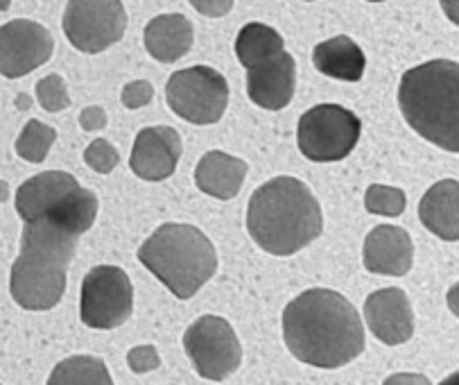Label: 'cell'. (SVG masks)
Instances as JSON below:
<instances>
[{
	"mask_svg": "<svg viewBox=\"0 0 459 385\" xmlns=\"http://www.w3.org/2000/svg\"><path fill=\"white\" fill-rule=\"evenodd\" d=\"M283 338L294 358L322 370L349 365L365 352L360 313L326 288H310L285 306Z\"/></svg>",
	"mask_w": 459,
	"mask_h": 385,
	"instance_id": "obj_1",
	"label": "cell"
},
{
	"mask_svg": "<svg viewBox=\"0 0 459 385\" xmlns=\"http://www.w3.org/2000/svg\"><path fill=\"white\" fill-rule=\"evenodd\" d=\"M247 229L261 249L290 257L319 238L324 229L322 206L301 179L274 177L249 197Z\"/></svg>",
	"mask_w": 459,
	"mask_h": 385,
	"instance_id": "obj_2",
	"label": "cell"
},
{
	"mask_svg": "<svg viewBox=\"0 0 459 385\" xmlns=\"http://www.w3.org/2000/svg\"><path fill=\"white\" fill-rule=\"evenodd\" d=\"M80 236L50 220H30L21 233V254L12 266L10 293L25 311H50L66 293V270Z\"/></svg>",
	"mask_w": 459,
	"mask_h": 385,
	"instance_id": "obj_3",
	"label": "cell"
},
{
	"mask_svg": "<svg viewBox=\"0 0 459 385\" xmlns=\"http://www.w3.org/2000/svg\"><path fill=\"white\" fill-rule=\"evenodd\" d=\"M398 107L407 125L446 153H459V64H419L401 77Z\"/></svg>",
	"mask_w": 459,
	"mask_h": 385,
	"instance_id": "obj_4",
	"label": "cell"
},
{
	"mask_svg": "<svg viewBox=\"0 0 459 385\" xmlns=\"http://www.w3.org/2000/svg\"><path fill=\"white\" fill-rule=\"evenodd\" d=\"M138 261L179 300H190L218 270V252L193 224L168 223L138 248Z\"/></svg>",
	"mask_w": 459,
	"mask_h": 385,
	"instance_id": "obj_5",
	"label": "cell"
},
{
	"mask_svg": "<svg viewBox=\"0 0 459 385\" xmlns=\"http://www.w3.org/2000/svg\"><path fill=\"white\" fill-rule=\"evenodd\" d=\"M16 214L23 223L50 220L82 236L98 218V196L93 190L82 188L71 172L48 171L19 186Z\"/></svg>",
	"mask_w": 459,
	"mask_h": 385,
	"instance_id": "obj_6",
	"label": "cell"
},
{
	"mask_svg": "<svg viewBox=\"0 0 459 385\" xmlns=\"http://www.w3.org/2000/svg\"><path fill=\"white\" fill-rule=\"evenodd\" d=\"M360 132L362 123L353 111L340 105H317L299 118V150L310 162H342L353 153Z\"/></svg>",
	"mask_w": 459,
	"mask_h": 385,
	"instance_id": "obj_7",
	"label": "cell"
},
{
	"mask_svg": "<svg viewBox=\"0 0 459 385\" xmlns=\"http://www.w3.org/2000/svg\"><path fill=\"white\" fill-rule=\"evenodd\" d=\"M166 101L179 118L193 125H213L229 105V84L211 66H190L168 80Z\"/></svg>",
	"mask_w": 459,
	"mask_h": 385,
	"instance_id": "obj_8",
	"label": "cell"
},
{
	"mask_svg": "<svg viewBox=\"0 0 459 385\" xmlns=\"http://www.w3.org/2000/svg\"><path fill=\"white\" fill-rule=\"evenodd\" d=\"M184 349L199 376L224 381L240 367L242 347L231 324L218 315H202L188 327Z\"/></svg>",
	"mask_w": 459,
	"mask_h": 385,
	"instance_id": "obj_9",
	"label": "cell"
},
{
	"mask_svg": "<svg viewBox=\"0 0 459 385\" xmlns=\"http://www.w3.org/2000/svg\"><path fill=\"white\" fill-rule=\"evenodd\" d=\"M134 285L127 272L116 266H98L82 281L80 315L91 328H116L132 318Z\"/></svg>",
	"mask_w": 459,
	"mask_h": 385,
	"instance_id": "obj_10",
	"label": "cell"
},
{
	"mask_svg": "<svg viewBox=\"0 0 459 385\" xmlns=\"http://www.w3.org/2000/svg\"><path fill=\"white\" fill-rule=\"evenodd\" d=\"M64 32L82 53H102L123 39L127 12L120 0H68Z\"/></svg>",
	"mask_w": 459,
	"mask_h": 385,
	"instance_id": "obj_11",
	"label": "cell"
},
{
	"mask_svg": "<svg viewBox=\"0 0 459 385\" xmlns=\"http://www.w3.org/2000/svg\"><path fill=\"white\" fill-rule=\"evenodd\" d=\"M53 34L34 21H10L0 28V75L16 80L53 57Z\"/></svg>",
	"mask_w": 459,
	"mask_h": 385,
	"instance_id": "obj_12",
	"label": "cell"
},
{
	"mask_svg": "<svg viewBox=\"0 0 459 385\" xmlns=\"http://www.w3.org/2000/svg\"><path fill=\"white\" fill-rule=\"evenodd\" d=\"M184 143L177 129L172 127H147L141 129L134 141L132 166L134 175L145 181H161L175 175L177 163L181 159Z\"/></svg>",
	"mask_w": 459,
	"mask_h": 385,
	"instance_id": "obj_13",
	"label": "cell"
},
{
	"mask_svg": "<svg viewBox=\"0 0 459 385\" xmlns=\"http://www.w3.org/2000/svg\"><path fill=\"white\" fill-rule=\"evenodd\" d=\"M365 319L380 343L396 347L414 333V311L401 288H383L367 297Z\"/></svg>",
	"mask_w": 459,
	"mask_h": 385,
	"instance_id": "obj_14",
	"label": "cell"
},
{
	"mask_svg": "<svg viewBox=\"0 0 459 385\" xmlns=\"http://www.w3.org/2000/svg\"><path fill=\"white\" fill-rule=\"evenodd\" d=\"M247 71V95L254 105L270 111L290 105L297 84V64L292 55L283 50Z\"/></svg>",
	"mask_w": 459,
	"mask_h": 385,
	"instance_id": "obj_15",
	"label": "cell"
},
{
	"mask_svg": "<svg viewBox=\"0 0 459 385\" xmlns=\"http://www.w3.org/2000/svg\"><path fill=\"white\" fill-rule=\"evenodd\" d=\"M414 245L405 229L394 224L374 227L365 238V267L374 275L403 276L412 270Z\"/></svg>",
	"mask_w": 459,
	"mask_h": 385,
	"instance_id": "obj_16",
	"label": "cell"
},
{
	"mask_svg": "<svg viewBox=\"0 0 459 385\" xmlns=\"http://www.w3.org/2000/svg\"><path fill=\"white\" fill-rule=\"evenodd\" d=\"M419 218L441 241H459V181L441 179L426 190Z\"/></svg>",
	"mask_w": 459,
	"mask_h": 385,
	"instance_id": "obj_17",
	"label": "cell"
},
{
	"mask_svg": "<svg viewBox=\"0 0 459 385\" xmlns=\"http://www.w3.org/2000/svg\"><path fill=\"white\" fill-rule=\"evenodd\" d=\"M195 41L193 23L184 14H161L152 19L143 32L147 53L157 62L172 64L190 53Z\"/></svg>",
	"mask_w": 459,
	"mask_h": 385,
	"instance_id": "obj_18",
	"label": "cell"
},
{
	"mask_svg": "<svg viewBox=\"0 0 459 385\" xmlns=\"http://www.w3.org/2000/svg\"><path fill=\"white\" fill-rule=\"evenodd\" d=\"M247 163L227 153H206L195 168V184L202 193L218 200H231L240 193Z\"/></svg>",
	"mask_w": 459,
	"mask_h": 385,
	"instance_id": "obj_19",
	"label": "cell"
},
{
	"mask_svg": "<svg viewBox=\"0 0 459 385\" xmlns=\"http://www.w3.org/2000/svg\"><path fill=\"white\" fill-rule=\"evenodd\" d=\"M313 64L319 73L333 80L360 82L365 75L367 57L353 39L342 34L315 46Z\"/></svg>",
	"mask_w": 459,
	"mask_h": 385,
	"instance_id": "obj_20",
	"label": "cell"
},
{
	"mask_svg": "<svg viewBox=\"0 0 459 385\" xmlns=\"http://www.w3.org/2000/svg\"><path fill=\"white\" fill-rule=\"evenodd\" d=\"M283 50V37L265 23H247L236 39V57L245 68L256 66Z\"/></svg>",
	"mask_w": 459,
	"mask_h": 385,
	"instance_id": "obj_21",
	"label": "cell"
},
{
	"mask_svg": "<svg viewBox=\"0 0 459 385\" xmlns=\"http://www.w3.org/2000/svg\"><path fill=\"white\" fill-rule=\"evenodd\" d=\"M48 385H114L105 361L95 356H73L53 370Z\"/></svg>",
	"mask_w": 459,
	"mask_h": 385,
	"instance_id": "obj_22",
	"label": "cell"
},
{
	"mask_svg": "<svg viewBox=\"0 0 459 385\" xmlns=\"http://www.w3.org/2000/svg\"><path fill=\"white\" fill-rule=\"evenodd\" d=\"M55 141H57V132L50 125L41 123V120H30L16 138L14 150L25 162L43 163Z\"/></svg>",
	"mask_w": 459,
	"mask_h": 385,
	"instance_id": "obj_23",
	"label": "cell"
},
{
	"mask_svg": "<svg viewBox=\"0 0 459 385\" xmlns=\"http://www.w3.org/2000/svg\"><path fill=\"white\" fill-rule=\"evenodd\" d=\"M407 197L405 190L396 186H380L371 184L365 193V209L376 215H387V218H398L405 211Z\"/></svg>",
	"mask_w": 459,
	"mask_h": 385,
	"instance_id": "obj_24",
	"label": "cell"
},
{
	"mask_svg": "<svg viewBox=\"0 0 459 385\" xmlns=\"http://www.w3.org/2000/svg\"><path fill=\"white\" fill-rule=\"evenodd\" d=\"M37 101L48 114H59V111L68 109L71 105V95H68L66 82L62 75H46L43 80L37 82Z\"/></svg>",
	"mask_w": 459,
	"mask_h": 385,
	"instance_id": "obj_25",
	"label": "cell"
},
{
	"mask_svg": "<svg viewBox=\"0 0 459 385\" xmlns=\"http://www.w3.org/2000/svg\"><path fill=\"white\" fill-rule=\"evenodd\" d=\"M84 162L86 166H91V171L100 172V175H109L120 163V154L107 138H95L84 150Z\"/></svg>",
	"mask_w": 459,
	"mask_h": 385,
	"instance_id": "obj_26",
	"label": "cell"
},
{
	"mask_svg": "<svg viewBox=\"0 0 459 385\" xmlns=\"http://www.w3.org/2000/svg\"><path fill=\"white\" fill-rule=\"evenodd\" d=\"M152 98H154V89L147 80H136L129 82L127 86L123 89V95H120V101L127 109H141V107L150 105Z\"/></svg>",
	"mask_w": 459,
	"mask_h": 385,
	"instance_id": "obj_27",
	"label": "cell"
},
{
	"mask_svg": "<svg viewBox=\"0 0 459 385\" xmlns=\"http://www.w3.org/2000/svg\"><path fill=\"white\" fill-rule=\"evenodd\" d=\"M127 363L136 374H145V372L157 370V367L161 365V358H159L157 347L141 345V347H134L132 352L127 354Z\"/></svg>",
	"mask_w": 459,
	"mask_h": 385,
	"instance_id": "obj_28",
	"label": "cell"
},
{
	"mask_svg": "<svg viewBox=\"0 0 459 385\" xmlns=\"http://www.w3.org/2000/svg\"><path fill=\"white\" fill-rule=\"evenodd\" d=\"M190 5L204 16H211V19H220V16L229 14L236 0H188Z\"/></svg>",
	"mask_w": 459,
	"mask_h": 385,
	"instance_id": "obj_29",
	"label": "cell"
},
{
	"mask_svg": "<svg viewBox=\"0 0 459 385\" xmlns=\"http://www.w3.org/2000/svg\"><path fill=\"white\" fill-rule=\"evenodd\" d=\"M80 125L86 132H100L107 127V114L102 107H86L80 114Z\"/></svg>",
	"mask_w": 459,
	"mask_h": 385,
	"instance_id": "obj_30",
	"label": "cell"
},
{
	"mask_svg": "<svg viewBox=\"0 0 459 385\" xmlns=\"http://www.w3.org/2000/svg\"><path fill=\"white\" fill-rule=\"evenodd\" d=\"M383 385H432L430 379L417 372H401V374H392L385 379Z\"/></svg>",
	"mask_w": 459,
	"mask_h": 385,
	"instance_id": "obj_31",
	"label": "cell"
},
{
	"mask_svg": "<svg viewBox=\"0 0 459 385\" xmlns=\"http://www.w3.org/2000/svg\"><path fill=\"white\" fill-rule=\"evenodd\" d=\"M444 14L453 21L455 25H459V0H439Z\"/></svg>",
	"mask_w": 459,
	"mask_h": 385,
	"instance_id": "obj_32",
	"label": "cell"
},
{
	"mask_svg": "<svg viewBox=\"0 0 459 385\" xmlns=\"http://www.w3.org/2000/svg\"><path fill=\"white\" fill-rule=\"evenodd\" d=\"M446 304H448L450 313L457 315L459 318V281L453 285V288H450L448 295H446Z\"/></svg>",
	"mask_w": 459,
	"mask_h": 385,
	"instance_id": "obj_33",
	"label": "cell"
},
{
	"mask_svg": "<svg viewBox=\"0 0 459 385\" xmlns=\"http://www.w3.org/2000/svg\"><path fill=\"white\" fill-rule=\"evenodd\" d=\"M10 197V186H7V181L0 179V205Z\"/></svg>",
	"mask_w": 459,
	"mask_h": 385,
	"instance_id": "obj_34",
	"label": "cell"
},
{
	"mask_svg": "<svg viewBox=\"0 0 459 385\" xmlns=\"http://www.w3.org/2000/svg\"><path fill=\"white\" fill-rule=\"evenodd\" d=\"M439 385H459V370L455 372V374H450V376H446L444 381H441Z\"/></svg>",
	"mask_w": 459,
	"mask_h": 385,
	"instance_id": "obj_35",
	"label": "cell"
},
{
	"mask_svg": "<svg viewBox=\"0 0 459 385\" xmlns=\"http://www.w3.org/2000/svg\"><path fill=\"white\" fill-rule=\"evenodd\" d=\"M10 7V0H0V12H5Z\"/></svg>",
	"mask_w": 459,
	"mask_h": 385,
	"instance_id": "obj_36",
	"label": "cell"
},
{
	"mask_svg": "<svg viewBox=\"0 0 459 385\" xmlns=\"http://www.w3.org/2000/svg\"><path fill=\"white\" fill-rule=\"evenodd\" d=\"M369 3H383V0H369Z\"/></svg>",
	"mask_w": 459,
	"mask_h": 385,
	"instance_id": "obj_37",
	"label": "cell"
},
{
	"mask_svg": "<svg viewBox=\"0 0 459 385\" xmlns=\"http://www.w3.org/2000/svg\"><path fill=\"white\" fill-rule=\"evenodd\" d=\"M306 3H313V0H306Z\"/></svg>",
	"mask_w": 459,
	"mask_h": 385,
	"instance_id": "obj_38",
	"label": "cell"
}]
</instances>
